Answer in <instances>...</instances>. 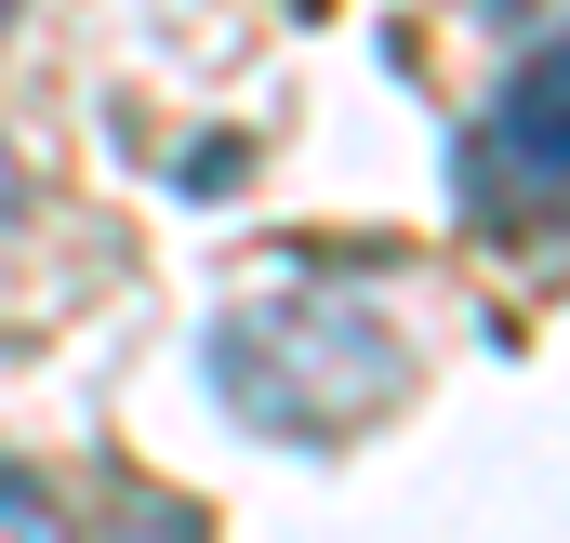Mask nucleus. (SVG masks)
<instances>
[{
	"label": "nucleus",
	"mask_w": 570,
	"mask_h": 543,
	"mask_svg": "<svg viewBox=\"0 0 570 543\" xmlns=\"http://www.w3.org/2000/svg\"><path fill=\"white\" fill-rule=\"evenodd\" d=\"M558 93H570L558 40H531V53L504 67V93L464 120L451 199H464L478 239H558V199H570V120H558Z\"/></svg>",
	"instance_id": "obj_1"
},
{
	"label": "nucleus",
	"mask_w": 570,
	"mask_h": 543,
	"mask_svg": "<svg viewBox=\"0 0 570 543\" xmlns=\"http://www.w3.org/2000/svg\"><path fill=\"white\" fill-rule=\"evenodd\" d=\"M0 213H13V159H0Z\"/></svg>",
	"instance_id": "obj_3"
},
{
	"label": "nucleus",
	"mask_w": 570,
	"mask_h": 543,
	"mask_svg": "<svg viewBox=\"0 0 570 543\" xmlns=\"http://www.w3.org/2000/svg\"><path fill=\"white\" fill-rule=\"evenodd\" d=\"M0 27H13V0H0Z\"/></svg>",
	"instance_id": "obj_4"
},
{
	"label": "nucleus",
	"mask_w": 570,
	"mask_h": 543,
	"mask_svg": "<svg viewBox=\"0 0 570 543\" xmlns=\"http://www.w3.org/2000/svg\"><path fill=\"white\" fill-rule=\"evenodd\" d=\"M0 531H53V491H40L27 464H0Z\"/></svg>",
	"instance_id": "obj_2"
}]
</instances>
